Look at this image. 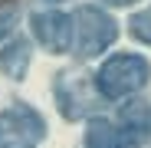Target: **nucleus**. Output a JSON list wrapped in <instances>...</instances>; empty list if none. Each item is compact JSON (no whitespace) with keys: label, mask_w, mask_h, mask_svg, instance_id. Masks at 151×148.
I'll list each match as a JSON object with an SVG mask.
<instances>
[{"label":"nucleus","mask_w":151,"mask_h":148,"mask_svg":"<svg viewBox=\"0 0 151 148\" xmlns=\"http://www.w3.org/2000/svg\"><path fill=\"white\" fill-rule=\"evenodd\" d=\"M92 79H95V89L105 99H125V95H132V92L148 86L151 63L145 56H138V53H118V56L105 59L102 69Z\"/></svg>","instance_id":"1"},{"label":"nucleus","mask_w":151,"mask_h":148,"mask_svg":"<svg viewBox=\"0 0 151 148\" xmlns=\"http://www.w3.org/2000/svg\"><path fill=\"white\" fill-rule=\"evenodd\" d=\"M118 36V23L112 13H105L102 7H79L72 20V40H76V56L89 59L99 56L102 49H109Z\"/></svg>","instance_id":"2"},{"label":"nucleus","mask_w":151,"mask_h":148,"mask_svg":"<svg viewBox=\"0 0 151 148\" xmlns=\"http://www.w3.org/2000/svg\"><path fill=\"white\" fill-rule=\"evenodd\" d=\"M86 148H138V142L128 138L109 118H92L86 129Z\"/></svg>","instance_id":"6"},{"label":"nucleus","mask_w":151,"mask_h":148,"mask_svg":"<svg viewBox=\"0 0 151 148\" xmlns=\"http://www.w3.org/2000/svg\"><path fill=\"white\" fill-rule=\"evenodd\" d=\"M105 4H112V7H125V4H135V0H105Z\"/></svg>","instance_id":"11"},{"label":"nucleus","mask_w":151,"mask_h":148,"mask_svg":"<svg viewBox=\"0 0 151 148\" xmlns=\"http://www.w3.org/2000/svg\"><path fill=\"white\" fill-rule=\"evenodd\" d=\"M33 36L49 49V53H69L72 49V17L59 10H40L30 17Z\"/></svg>","instance_id":"5"},{"label":"nucleus","mask_w":151,"mask_h":148,"mask_svg":"<svg viewBox=\"0 0 151 148\" xmlns=\"http://www.w3.org/2000/svg\"><path fill=\"white\" fill-rule=\"evenodd\" d=\"M17 23V7L13 4H0V40H4Z\"/></svg>","instance_id":"10"},{"label":"nucleus","mask_w":151,"mask_h":148,"mask_svg":"<svg viewBox=\"0 0 151 148\" xmlns=\"http://www.w3.org/2000/svg\"><path fill=\"white\" fill-rule=\"evenodd\" d=\"M53 95H56L63 118H69V122L86 118L99 109V89L86 69H63L53 82Z\"/></svg>","instance_id":"3"},{"label":"nucleus","mask_w":151,"mask_h":148,"mask_svg":"<svg viewBox=\"0 0 151 148\" xmlns=\"http://www.w3.org/2000/svg\"><path fill=\"white\" fill-rule=\"evenodd\" d=\"M128 30H132V36H135V40H141V43H148V46H151V7H145V10L132 13Z\"/></svg>","instance_id":"9"},{"label":"nucleus","mask_w":151,"mask_h":148,"mask_svg":"<svg viewBox=\"0 0 151 148\" xmlns=\"http://www.w3.org/2000/svg\"><path fill=\"white\" fill-rule=\"evenodd\" d=\"M27 69H30V40L17 36L0 49V72L7 79H23Z\"/></svg>","instance_id":"7"},{"label":"nucleus","mask_w":151,"mask_h":148,"mask_svg":"<svg viewBox=\"0 0 151 148\" xmlns=\"http://www.w3.org/2000/svg\"><path fill=\"white\" fill-rule=\"evenodd\" d=\"M122 132L128 135V138H148L151 135V109L145 102H132V105H125L122 109Z\"/></svg>","instance_id":"8"},{"label":"nucleus","mask_w":151,"mask_h":148,"mask_svg":"<svg viewBox=\"0 0 151 148\" xmlns=\"http://www.w3.org/2000/svg\"><path fill=\"white\" fill-rule=\"evenodd\" d=\"M46 142V118L27 105L17 102L0 112V148H40Z\"/></svg>","instance_id":"4"}]
</instances>
